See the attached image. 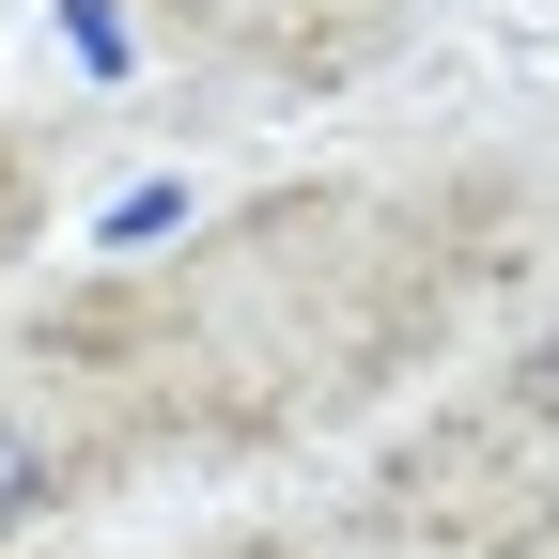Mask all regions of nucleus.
<instances>
[{"label": "nucleus", "mask_w": 559, "mask_h": 559, "mask_svg": "<svg viewBox=\"0 0 559 559\" xmlns=\"http://www.w3.org/2000/svg\"><path fill=\"white\" fill-rule=\"evenodd\" d=\"M528 389H544V404H559V342H544V358H528Z\"/></svg>", "instance_id": "f03ea898"}, {"label": "nucleus", "mask_w": 559, "mask_h": 559, "mask_svg": "<svg viewBox=\"0 0 559 559\" xmlns=\"http://www.w3.org/2000/svg\"><path fill=\"white\" fill-rule=\"evenodd\" d=\"M32 513H47V436L0 404V528H32Z\"/></svg>", "instance_id": "f257e3e1"}]
</instances>
